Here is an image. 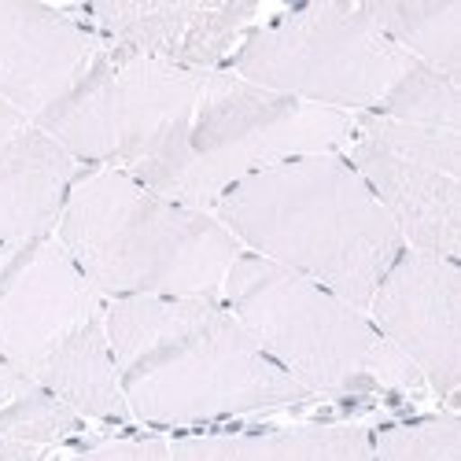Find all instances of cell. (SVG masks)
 <instances>
[{"label": "cell", "instance_id": "cell-14", "mask_svg": "<svg viewBox=\"0 0 461 461\" xmlns=\"http://www.w3.org/2000/svg\"><path fill=\"white\" fill-rule=\"evenodd\" d=\"M170 461H376L373 432L358 425H292L270 432L185 436Z\"/></svg>", "mask_w": 461, "mask_h": 461}, {"label": "cell", "instance_id": "cell-13", "mask_svg": "<svg viewBox=\"0 0 461 461\" xmlns=\"http://www.w3.org/2000/svg\"><path fill=\"white\" fill-rule=\"evenodd\" d=\"M78 174L30 114L0 100V244L52 237Z\"/></svg>", "mask_w": 461, "mask_h": 461}, {"label": "cell", "instance_id": "cell-9", "mask_svg": "<svg viewBox=\"0 0 461 461\" xmlns=\"http://www.w3.org/2000/svg\"><path fill=\"white\" fill-rule=\"evenodd\" d=\"M343 156L373 188L410 251L457 262L461 130L355 114V133Z\"/></svg>", "mask_w": 461, "mask_h": 461}, {"label": "cell", "instance_id": "cell-8", "mask_svg": "<svg viewBox=\"0 0 461 461\" xmlns=\"http://www.w3.org/2000/svg\"><path fill=\"white\" fill-rule=\"evenodd\" d=\"M203 74L107 41L78 86L49 107L37 126L78 167L137 177L181 130Z\"/></svg>", "mask_w": 461, "mask_h": 461}, {"label": "cell", "instance_id": "cell-17", "mask_svg": "<svg viewBox=\"0 0 461 461\" xmlns=\"http://www.w3.org/2000/svg\"><path fill=\"white\" fill-rule=\"evenodd\" d=\"M373 114L395 122H417V126H439V130H461V93L457 82L417 63L402 74V82L392 89Z\"/></svg>", "mask_w": 461, "mask_h": 461}, {"label": "cell", "instance_id": "cell-15", "mask_svg": "<svg viewBox=\"0 0 461 461\" xmlns=\"http://www.w3.org/2000/svg\"><path fill=\"white\" fill-rule=\"evenodd\" d=\"M355 8L410 59L461 82V0H380Z\"/></svg>", "mask_w": 461, "mask_h": 461}, {"label": "cell", "instance_id": "cell-6", "mask_svg": "<svg viewBox=\"0 0 461 461\" xmlns=\"http://www.w3.org/2000/svg\"><path fill=\"white\" fill-rule=\"evenodd\" d=\"M218 299L311 399L425 392V380L366 311L258 255L240 251Z\"/></svg>", "mask_w": 461, "mask_h": 461}, {"label": "cell", "instance_id": "cell-5", "mask_svg": "<svg viewBox=\"0 0 461 461\" xmlns=\"http://www.w3.org/2000/svg\"><path fill=\"white\" fill-rule=\"evenodd\" d=\"M351 133L355 114L262 89L221 67L203 74L181 130L133 181L174 203L214 211L233 185L303 156L343 151Z\"/></svg>", "mask_w": 461, "mask_h": 461}, {"label": "cell", "instance_id": "cell-18", "mask_svg": "<svg viewBox=\"0 0 461 461\" xmlns=\"http://www.w3.org/2000/svg\"><path fill=\"white\" fill-rule=\"evenodd\" d=\"M376 461H461V425L454 413L420 417L373 432Z\"/></svg>", "mask_w": 461, "mask_h": 461}, {"label": "cell", "instance_id": "cell-12", "mask_svg": "<svg viewBox=\"0 0 461 461\" xmlns=\"http://www.w3.org/2000/svg\"><path fill=\"white\" fill-rule=\"evenodd\" d=\"M107 37L70 8L0 0V100L37 122L104 52Z\"/></svg>", "mask_w": 461, "mask_h": 461}, {"label": "cell", "instance_id": "cell-3", "mask_svg": "<svg viewBox=\"0 0 461 461\" xmlns=\"http://www.w3.org/2000/svg\"><path fill=\"white\" fill-rule=\"evenodd\" d=\"M56 240L111 299H218L240 244L211 214L174 203L119 170L82 167Z\"/></svg>", "mask_w": 461, "mask_h": 461}, {"label": "cell", "instance_id": "cell-4", "mask_svg": "<svg viewBox=\"0 0 461 461\" xmlns=\"http://www.w3.org/2000/svg\"><path fill=\"white\" fill-rule=\"evenodd\" d=\"M0 362L89 420H130L107 299L52 237L0 244Z\"/></svg>", "mask_w": 461, "mask_h": 461}, {"label": "cell", "instance_id": "cell-1", "mask_svg": "<svg viewBox=\"0 0 461 461\" xmlns=\"http://www.w3.org/2000/svg\"><path fill=\"white\" fill-rule=\"evenodd\" d=\"M107 343L130 417L203 425L306 402L221 299H111Z\"/></svg>", "mask_w": 461, "mask_h": 461}, {"label": "cell", "instance_id": "cell-2", "mask_svg": "<svg viewBox=\"0 0 461 461\" xmlns=\"http://www.w3.org/2000/svg\"><path fill=\"white\" fill-rule=\"evenodd\" d=\"M240 251L366 311L402 237L343 151L303 156L233 185L211 211Z\"/></svg>", "mask_w": 461, "mask_h": 461}, {"label": "cell", "instance_id": "cell-20", "mask_svg": "<svg viewBox=\"0 0 461 461\" xmlns=\"http://www.w3.org/2000/svg\"><path fill=\"white\" fill-rule=\"evenodd\" d=\"M0 461H45V447H30L15 439H0Z\"/></svg>", "mask_w": 461, "mask_h": 461}, {"label": "cell", "instance_id": "cell-16", "mask_svg": "<svg viewBox=\"0 0 461 461\" xmlns=\"http://www.w3.org/2000/svg\"><path fill=\"white\" fill-rule=\"evenodd\" d=\"M82 413L37 388L12 366L0 362V439H15L30 447H56L82 432Z\"/></svg>", "mask_w": 461, "mask_h": 461}, {"label": "cell", "instance_id": "cell-19", "mask_svg": "<svg viewBox=\"0 0 461 461\" xmlns=\"http://www.w3.org/2000/svg\"><path fill=\"white\" fill-rule=\"evenodd\" d=\"M67 461H170V443L163 439H111L89 447Z\"/></svg>", "mask_w": 461, "mask_h": 461}, {"label": "cell", "instance_id": "cell-11", "mask_svg": "<svg viewBox=\"0 0 461 461\" xmlns=\"http://www.w3.org/2000/svg\"><path fill=\"white\" fill-rule=\"evenodd\" d=\"M258 5L233 0H100L74 8L111 45L185 70H221L258 26Z\"/></svg>", "mask_w": 461, "mask_h": 461}, {"label": "cell", "instance_id": "cell-10", "mask_svg": "<svg viewBox=\"0 0 461 461\" xmlns=\"http://www.w3.org/2000/svg\"><path fill=\"white\" fill-rule=\"evenodd\" d=\"M366 314L376 332L417 369L425 388L454 406L461 384L457 262L402 248V255L380 277Z\"/></svg>", "mask_w": 461, "mask_h": 461}, {"label": "cell", "instance_id": "cell-7", "mask_svg": "<svg viewBox=\"0 0 461 461\" xmlns=\"http://www.w3.org/2000/svg\"><path fill=\"white\" fill-rule=\"evenodd\" d=\"M413 59L395 49L355 5H303L258 23L225 70L343 114H373Z\"/></svg>", "mask_w": 461, "mask_h": 461}]
</instances>
